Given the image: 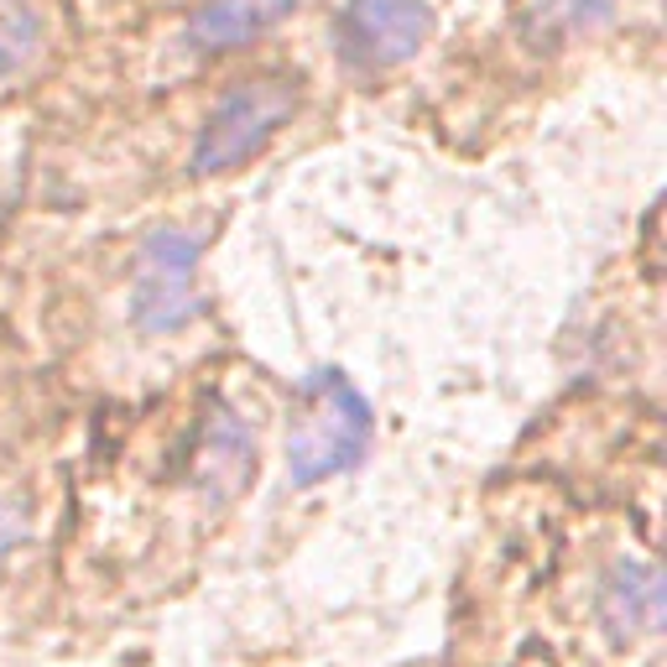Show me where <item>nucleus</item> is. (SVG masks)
Returning <instances> with one entry per match:
<instances>
[{
	"mask_svg": "<svg viewBox=\"0 0 667 667\" xmlns=\"http://www.w3.org/2000/svg\"><path fill=\"white\" fill-rule=\"evenodd\" d=\"M376 433V412L355 392V381L344 371H313L297 386V407H292L287 428V479L297 491L324 485L365 459Z\"/></svg>",
	"mask_w": 667,
	"mask_h": 667,
	"instance_id": "1",
	"label": "nucleus"
},
{
	"mask_svg": "<svg viewBox=\"0 0 667 667\" xmlns=\"http://www.w3.org/2000/svg\"><path fill=\"white\" fill-rule=\"evenodd\" d=\"M297 115V84L282 73H256L240 79L220 94V104L209 110L199 146L189 156L193 178H220V172L251 162L282 137V125Z\"/></svg>",
	"mask_w": 667,
	"mask_h": 667,
	"instance_id": "2",
	"label": "nucleus"
},
{
	"mask_svg": "<svg viewBox=\"0 0 667 667\" xmlns=\"http://www.w3.org/2000/svg\"><path fill=\"white\" fill-rule=\"evenodd\" d=\"M199 256H204V230L168 224L141 240L137 272H131V324L141 334H178L199 313Z\"/></svg>",
	"mask_w": 667,
	"mask_h": 667,
	"instance_id": "3",
	"label": "nucleus"
},
{
	"mask_svg": "<svg viewBox=\"0 0 667 667\" xmlns=\"http://www.w3.org/2000/svg\"><path fill=\"white\" fill-rule=\"evenodd\" d=\"M433 37L428 0H344L334 21L340 58L360 73H386L423 52Z\"/></svg>",
	"mask_w": 667,
	"mask_h": 667,
	"instance_id": "4",
	"label": "nucleus"
},
{
	"mask_svg": "<svg viewBox=\"0 0 667 667\" xmlns=\"http://www.w3.org/2000/svg\"><path fill=\"white\" fill-rule=\"evenodd\" d=\"M595 620L616 647L663 636V574L651 558H616L595 584Z\"/></svg>",
	"mask_w": 667,
	"mask_h": 667,
	"instance_id": "5",
	"label": "nucleus"
},
{
	"mask_svg": "<svg viewBox=\"0 0 667 667\" xmlns=\"http://www.w3.org/2000/svg\"><path fill=\"white\" fill-rule=\"evenodd\" d=\"M189 469H193V491L204 501H220V506H230L256 479V433L240 423L235 407L209 412Z\"/></svg>",
	"mask_w": 667,
	"mask_h": 667,
	"instance_id": "6",
	"label": "nucleus"
},
{
	"mask_svg": "<svg viewBox=\"0 0 667 667\" xmlns=\"http://www.w3.org/2000/svg\"><path fill=\"white\" fill-rule=\"evenodd\" d=\"M297 0H204L189 21V48L199 58H220V52L251 48L266 37L282 17H292Z\"/></svg>",
	"mask_w": 667,
	"mask_h": 667,
	"instance_id": "7",
	"label": "nucleus"
},
{
	"mask_svg": "<svg viewBox=\"0 0 667 667\" xmlns=\"http://www.w3.org/2000/svg\"><path fill=\"white\" fill-rule=\"evenodd\" d=\"M620 0H527L522 11V37L532 48H574L584 37L605 32L616 21Z\"/></svg>",
	"mask_w": 667,
	"mask_h": 667,
	"instance_id": "8",
	"label": "nucleus"
},
{
	"mask_svg": "<svg viewBox=\"0 0 667 667\" xmlns=\"http://www.w3.org/2000/svg\"><path fill=\"white\" fill-rule=\"evenodd\" d=\"M42 48V17L32 0H0V79L32 63Z\"/></svg>",
	"mask_w": 667,
	"mask_h": 667,
	"instance_id": "9",
	"label": "nucleus"
},
{
	"mask_svg": "<svg viewBox=\"0 0 667 667\" xmlns=\"http://www.w3.org/2000/svg\"><path fill=\"white\" fill-rule=\"evenodd\" d=\"M27 537H32V501L6 491V496H0V574L27 548Z\"/></svg>",
	"mask_w": 667,
	"mask_h": 667,
	"instance_id": "10",
	"label": "nucleus"
}]
</instances>
